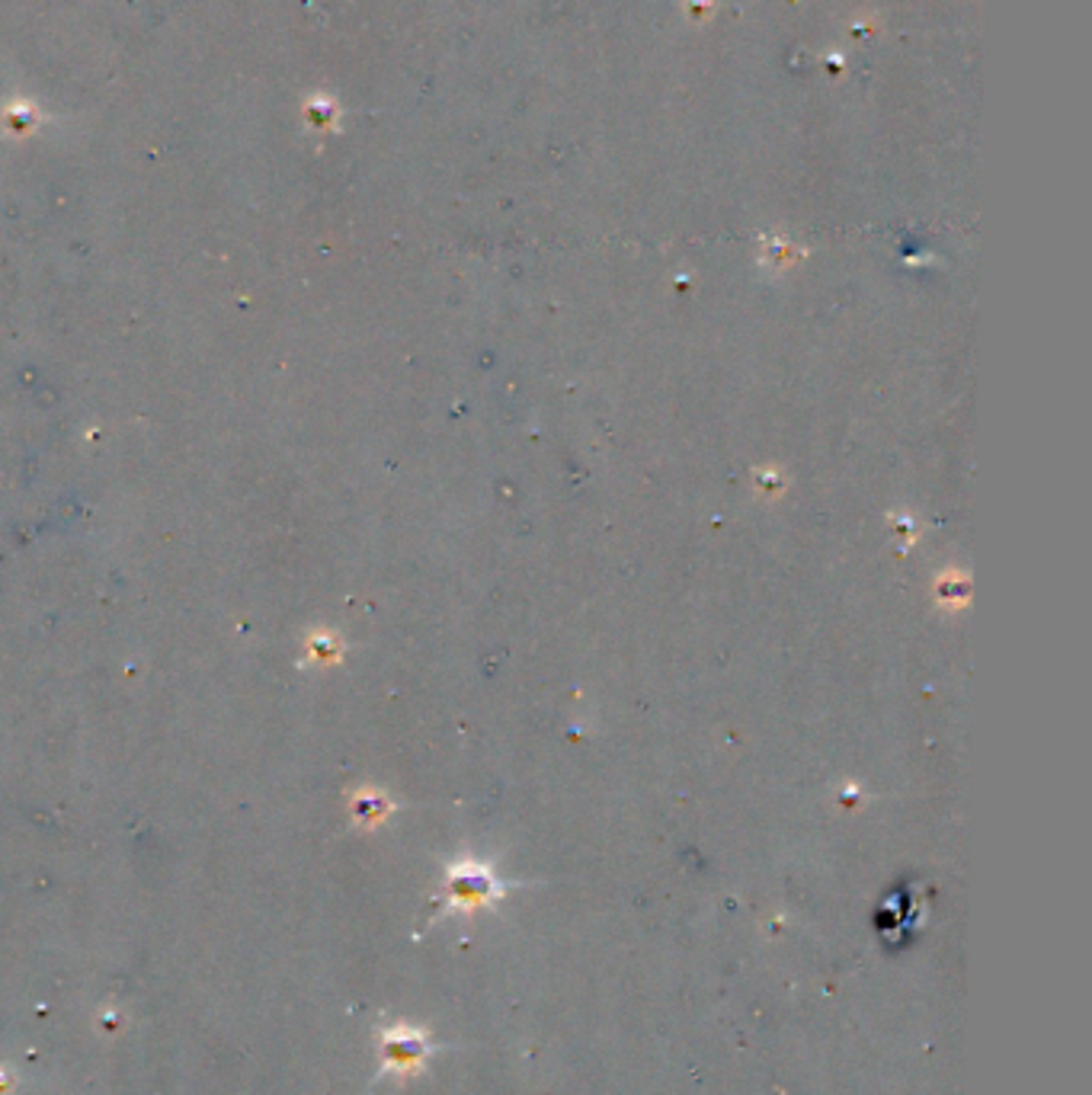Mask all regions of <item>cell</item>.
I'll return each instance as SVG.
<instances>
[{"label": "cell", "instance_id": "cell-1", "mask_svg": "<svg viewBox=\"0 0 1092 1095\" xmlns=\"http://www.w3.org/2000/svg\"><path fill=\"white\" fill-rule=\"evenodd\" d=\"M382 1054H385V1070L404 1076V1073H414L423 1067V1060L433 1054V1044H429L426 1035L417 1032V1028L394 1025L382 1038Z\"/></svg>", "mask_w": 1092, "mask_h": 1095}, {"label": "cell", "instance_id": "cell-2", "mask_svg": "<svg viewBox=\"0 0 1092 1095\" xmlns=\"http://www.w3.org/2000/svg\"><path fill=\"white\" fill-rule=\"evenodd\" d=\"M490 898H496V884L484 872H458L452 878V901L458 907L475 910V907L487 904Z\"/></svg>", "mask_w": 1092, "mask_h": 1095}]
</instances>
